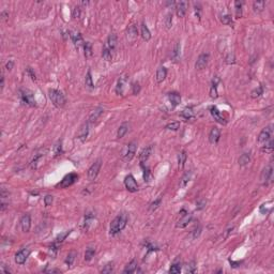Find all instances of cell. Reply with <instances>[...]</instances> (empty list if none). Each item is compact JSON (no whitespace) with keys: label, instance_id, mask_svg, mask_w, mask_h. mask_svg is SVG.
I'll return each instance as SVG.
<instances>
[{"label":"cell","instance_id":"6da1fadb","mask_svg":"<svg viewBox=\"0 0 274 274\" xmlns=\"http://www.w3.org/2000/svg\"><path fill=\"white\" fill-rule=\"evenodd\" d=\"M127 220H129V216L126 213H121L118 216H116L110 224V229H109L110 234L114 236V234H117L121 230H123L127 224Z\"/></svg>","mask_w":274,"mask_h":274},{"label":"cell","instance_id":"7a4b0ae2","mask_svg":"<svg viewBox=\"0 0 274 274\" xmlns=\"http://www.w3.org/2000/svg\"><path fill=\"white\" fill-rule=\"evenodd\" d=\"M48 95H49V99H51V102H53V104L56 106V107L61 108L66 105L67 99L61 91H59L57 89H51L48 91Z\"/></svg>","mask_w":274,"mask_h":274},{"label":"cell","instance_id":"3957f363","mask_svg":"<svg viewBox=\"0 0 274 274\" xmlns=\"http://www.w3.org/2000/svg\"><path fill=\"white\" fill-rule=\"evenodd\" d=\"M20 100L24 104L28 106H33L36 105V102H35V94L33 92L29 89H22L20 90Z\"/></svg>","mask_w":274,"mask_h":274},{"label":"cell","instance_id":"277c9868","mask_svg":"<svg viewBox=\"0 0 274 274\" xmlns=\"http://www.w3.org/2000/svg\"><path fill=\"white\" fill-rule=\"evenodd\" d=\"M272 127H273L272 125H269V126L265 127V129L259 133V135H258V142L261 146H263L266 142L271 139V135H272V132H273Z\"/></svg>","mask_w":274,"mask_h":274},{"label":"cell","instance_id":"5b68a950","mask_svg":"<svg viewBox=\"0 0 274 274\" xmlns=\"http://www.w3.org/2000/svg\"><path fill=\"white\" fill-rule=\"evenodd\" d=\"M101 166H102V161L101 160L95 161L94 163L90 166V168L88 169V179H89L90 181L95 180V178L98 177L99 173H100Z\"/></svg>","mask_w":274,"mask_h":274},{"label":"cell","instance_id":"8992f818","mask_svg":"<svg viewBox=\"0 0 274 274\" xmlns=\"http://www.w3.org/2000/svg\"><path fill=\"white\" fill-rule=\"evenodd\" d=\"M124 185H125V187H126L127 191L131 192V193H135V192L138 191V184L132 175H129V176L125 177Z\"/></svg>","mask_w":274,"mask_h":274},{"label":"cell","instance_id":"52a82bcc","mask_svg":"<svg viewBox=\"0 0 274 274\" xmlns=\"http://www.w3.org/2000/svg\"><path fill=\"white\" fill-rule=\"evenodd\" d=\"M116 46H117V35L115 33H111V35H109L105 44H104L103 49L113 54V51L116 49Z\"/></svg>","mask_w":274,"mask_h":274},{"label":"cell","instance_id":"ba28073f","mask_svg":"<svg viewBox=\"0 0 274 274\" xmlns=\"http://www.w3.org/2000/svg\"><path fill=\"white\" fill-rule=\"evenodd\" d=\"M136 149H137V143L135 142H130L129 145H127L126 150H125V152H124V154H123L124 160L126 161V162L131 161L132 158H134L135 153H136Z\"/></svg>","mask_w":274,"mask_h":274},{"label":"cell","instance_id":"9c48e42d","mask_svg":"<svg viewBox=\"0 0 274 274\" xmlns=\"http://www.w3.org/2000/svg\"><path fill=\"white\" fill-rule=\"evenodd\" d=\"M272 174H273V168L271 165H268L266 166L265 168L262 169L261 171V175H260V182H261V184H267L269 182V180L271 179V177H272Z\"/></svg>","mask_w":274,"mask_h":274},{"label":"cell","instance_id":"30bf717a","mask_svg":"<svg viewBox=\"0 0 274 274\" xmlns=\"http://www.w3.org/2000/svg\"><path fill=\"white\" fill-rule=\"evenodd\" d=\"M29 255H30V250L28 249L20 250L19 252H17L16 255H15V262H16L17 265H24L26 260H27V258L29 257Z\"/></svg>","mask_w":274,"mask_h":274},{"label":"cell","instance_id":"8fae6325","mask_svg":"<svg viewBox=\"0 0 274 274\" xmlns=\"http://www.w3.org/2000/svg\"><path fill=\"white\" fill-rule=\"evenodd\" d=\"M77 179H78V176L76 174H69V175H67L66 177H64L63 179H62V181H61V183H60V186L61 187H69V186H71L72 184H74L75 182L77 181Z\"/></svg>","mask_w":274,"mask_h":274},{"label":"cell","instance_id":"7c38bea8","mask_svg":"<svg viewBox=\"0 0 274 274\" xmlns=\"http://www.w3.org/2000/svg\"><path fill=\"white\" fill-rule=\"evenodd\" d=\"M208 62H209V54L203 53L198 57L196 63H195V67H196L197 70H202L208 66Z\"/></svg>","mask_w":274,"mask_h":274},{"label":"cell","instance_id":"4fadbf2b","mask_svg":"<svg viewBox=\"0 0 274 274\" xmlns=\"http://www.w3.org/2000/svg\"><path fill=\"white\" fill-rule=\"evenodd\" d=\"M210 113H211V115H212L213 118H214V120H216L218 123H221V124H226L227 123L226 119L223 117V115L221 114V111L218 110L216 107H214V106L210 107Z\"/></svg>","mask_w":274,"mask_h":274},{"label":"cell","instance_id":"5bb4252c","mask_svg":"<svg viewBox=\"0 0 274 274\" xmlns=\"http://www.w3.org/2000/svg\"><path fill=\"white\" fill-rule=\"evenodd\" d=\"M152 151H153V145H150V146H148V147H146L145 149H142V151L139 154L140 163L143 164L145 162H147L148 158H150V155L152 154Z\"/></svg>","mask_w":274,"mask_h":274},{"label":"cell","instance_id":"9a60e30c","mask_svg":"<svg viewBox=\"0 0 274 274\" xmlns=\"http://www.w3.org/2000/svg\"><path fill=\"white\" fill-rule=\"evenodd\" d=\"M20 227L24 233H28L31 227V218L29 214H24L20 218Z\"/></svg>","mask_w":274,"mask_h":274},{"label":"cell","instance_id":"2e32d148","mask_svg":"<svg viewBox=\"0 0 274 274\" xmlns=\"http://www.w3.org/2000/svg\"><path fill=\"white\" fill-rule=\"evenodd\" d=\"M88 134H89V122H86L80 126L79 131L77 133V137L82 142H85L86 138L88 137Z\"/></svg>","mask_w":274,"mask_h":274},{"label":"cell","instance_id":"e0dca14e","mask_svg":"<svg viewBox=\"0 0 274 274\" xmlns=\"http://www.w3.org/2000/svg\"><path fill=\"white\" fill-rule=\"evenodd\" d=\"M220 137H221L220 130H218V127H212L210 133H209V142L212 143V145H215V143L220 140Z\"/></svg>","mask_w":274,"mask_h":274},{"label":"cell","instance_id":"ac0fdd59","mask_svg":"<svg viewBox=\"0 0 274 274\" xmlns=\"http://www.w3.org/2000/svg\"><path fill=\"white\" fill-rule=\"evenodd\" d=\"M167 98H168V101H169V103H170V105L173 108H175L176 106H178L180 104V102H181V96H180L179 93H176V92L169 93Z\"/></svg>","mask_w":274,"mask_h":274},{"label":"cell","instance_id":"d6986e66","mask_svg":"<svg viewBox=\"0 0 274 274\" xmlns=\"http://www.w3.org/2000/svg\"><path fill=\"white\" fill-rule=\"evenodd\" d=\"M192 221V214L186 213V214H182V218H180L179 222L177 223V227L178 228H184L189 225V223Z\"/></svg>","mask_w":274,"mask_h":274},{"label":"cell","instance_id":"ffe728a7","mask_svg":"<svg viewBox=\"0 0 274 274\" xmlns=\"http://www.w3.org/2000/svg\"><path fill=\"white\" fill-rule=\"evenodd\" d=\"M186 9H187V2L180 1L179 3H177V7H176L177 15H178L179 17H183L185 13H186Z\"/></svg>","mask_w":274,"mask_h":274},{"label":"cell","instance_id":"44dd1931","mask_svg":"<svg viewBox=\"0 0 274 274\" xmlns=\"http://www.w3.org/2000/svg\"><path fill=\"white\" fill-rule=\"evenodd\" d=\"M166 76H167V70H166V67H158V71H156V76H155L156 83H163L164 79L166 78Z\"/></svg>","mask_w":274,"mask_h":274},{"label":"cell","instance_id":"7402d4cb","mask_svg":"<svg viewBox=\"0 0 274 274\" xmlns=\"http://www.w3.org/2000/svg\"><path fill=\"white\" fill-rule=\"evenodd\" d=\"M103 108L102 107H98V108H95L94 110L92 111V113H91V115H90V117H89V123H94V122L96 121V120H98L99 118H100L101 117V115L103 114Z\"/></svg>","mask_w":274,"mask_h":274},{"label":"cell","instance_id":"603a6c76","mask_svg":"<svg viewBox=\"0 0 274 274\" xmlns=\"http://www.w3.org/2000/svg\"><path fill=\"white\" fill-rule=\"evenodd\" d=\"M71 39H72L73 43H74V45L76 46V47H80V46L85 44V42H83V40L82 35H80V33H78V32L71 35Z\"/></svg>","mask_w":274,"mask_h":274},{"label":"cell","instance_id":"cb8c5ba5","mask_svg":"<svg viewBox=\"0 0 274 274\" xmlns=\"http://www.w3.org/2000/svg\"><path fill=\"white\" fill-rule=\"evenodd\" d=\"M140 33H142V36L145 41H149L151 39V32L145 23H142V26H140Z\"/></svg>","mask_w":274,"mask_h":274},{"label":"cell","instance_id":"d4e9b609","mask_svg":"<svg viewBox=\"0 0 274 274\" xmlns=\"http://www.w3.org/2000/svg\"><path fill=\"white\" fill-rule=\"evenodd\" d=\"M137 36H138L137 28L133 25V26H131V27L129 28V29H127V39H129L131 42H134L137 39Z\"/></svg>","mask_w":274,"mask_h":274},{"label":"cell","instance_id":"484cf974","mask_svg":"<svg viewBox=\"0 0 274 274\" xmlns=\"http://www.w3.org/2000/svg\"><path fill=\"white\" fill-rule=\"evenodd\" d=\"M218 78L215 77L212 82V85H211V89H210V96L212 99H216L218 95Z\"/></svg>","mask_w":274,"mask_h":274},{"label":"cell","instance_id":"4316f807","mask_svg":"<svg viewBox=\"0 0 274 274\" xmlns=\"http://www.w3.org/2000/svg\"><path fill=\"white\" fill-rule=\"evenodd\" d=\"M180 116L182 118H184L185 120H191V119H194L195 118V115H194V111H193L192 107H186L180 114Z\"/></svg>","mask_w":274,"mask_h":274},{"label":"cell","instance_id":"83f0119b","mask_svg":"<svg viewBox=\"0 0 274 274\" xmlns=\"http://www.w3.org/2000/svg\"><path fill=\"white\" fill-rule=\"evenodd\" d=\"M127 131H129V123H127V122H124V123H122L119 126L118 132H117V137L122 138L127 133Z\"/></svg>","mask_w":274,"mask_h":274},{"label":"cell","instance_id":"f1b7e54d","mask_svg":"<svg viewBox=\"0 0 274 274\" xmlns=\"http://www.w3.org/2000/svg\"><path fill=\"white\" fill-rule=\"evenodd\" d=\"M136 268H137V261L136 260H132L131 262L129 263V265L125 267V269L123 270V273L125 274H130V273H133L136 271Z\"/></svg>","mask_w":274,"mask_h":274},{"label":"cell","instance_id":"f546056e","mask_svg":"<svg viewBox=\"0 0 274 274\" xmlns=\"http://www.w3.org/2000/svg\"><path fill=\"white\" fill-rule=\"evenodd\" d=\"M180 49H181L180 43H179V42H177L176 45H175V47H174L173 54H171V58H173V60L175 62L179 61V59H180Z\"/></svg>","mask_w":274,"mask_h":274},{"label":"cell","instance_id":"4dcf8cb0","mask_svg":"<svg viewBox=\"0 0 274 274\" xmlns=\"http://www.w3.org/2000/svg\"><path fill=\"white\" fill-rule=\"evenodd\" d=\"M266 6V1H254L253 3V10L256 13H260L263 11Z\"/></svg>","mask_w":274,"mask_h":274},{"label":"cell","instance_id":"1f68e13d","mask_svg":"<svg viewBox=\"0 0 274 274\" xmlns=\"http://www.w3.org/2000/svg\"><path fill=\"white\" fill-rule=\"evenodd\" d=\"M126 83V79L124 77H121L120 79L118 80V83H117V87H116V92L118 94H123V88H124V85Z\"/></svg>","mask_w":274,"mask_h":274},{"label":"cell","instance_id":"d6a6232c","mask_svg":"<svg viewBox=\"0 0 274 274\" xmlns=\"http://www.w3.org/2000/svg\"><path fill=\"white\" fill-rule=\"evenodd\" d=\"M191 178H192V173H191V171H186V173L183 175V177L181 178V181H180V186H181V187L186 186V184L190 182Z\"/></svg>","mask_w":274,"mask_h":274},{"label":"cell","instance_id":"836d02e7","mask_svg":"<svg viewBox=\"0 0 274 274\" xmlns=\"http://www.w3.org/2000/svg\"><path fill=\"white\" fill-rule=\"evenodd\" d=\"M186 158H187V154L185 151H181L178 155V164H179V168H183L184 166V163L186 162Z\"/></svg>","mask_w":274,"mask_h":274},{"label":"cell","instance_id":"e575fe53","mask_svg":"<svg viewBox=\"0 0 274 274\" xmlns=\"http://www.w3.org/2000/svg\"><path fill=\"white\" fill-rule=\"evenodd\" d=\"M95 215L93 214V213H87L85 216V223H83V225H85V229L87 230L88 228H89L90 224L92 223L93 220H94Z\"/></svg>","mask_w":274,"mask_h":274},{"label":"cell","instance_id":"d590c367","mask_svg":"<svg viewBox=\"0 0 274 274\" xmlns=\"http://www.w3.org/2000/svg\"><path fill=\"white\" fill-rule=\"evenodd\" d=\"M250 153H243V154L240 156V158H239V164L241 166H246L247 164L250 163Z\"/></svg>","mask_w":274,"mask_h":274},{"label":"cell","instance_id":"8d00e7d4","mask_svg":"<svg viewBox=\"0 0 274 274\" xmlns=\"http://www.w3.org/2000/svg\"><path fill=\"white\" fill-rule=\"evenodd\" d=\"M95 255V250L93 247H88L85 252V260L86 261H90Z\"/></svg>","mask_w":274,"mask_h":274},{"label":"cell","instance_id":"74e56055","mask_svg":"<svg viewBox=\"0 0 274 274\" xmlns=\"http://www.w3.org/2000/svg\"><path fill=\"white\" fill-rule=\"evenodd\" d=\"M242 6H243V2H242V1H236V2H234L237 18H240L242 16Z\"/></svg>","mask_w":274,"mask_h":274},{"label":"cell","instance_id":"f35d334b","mask_svg":"<svg viewBox=\"0 0 274 274\" xmlns=\"http://www.w3.org/2000/svg\"><path fill=\"white\" fill-rule=\"evenodd\" d=\"M263 93V88L262 86H258V87L256 88V89H254L250 92V96H252L253 99H256V98H259L260 95H261Z\"/></svg>","mask_w":274,"mask_h":274},{"label":"cell","instance_id":"ab89813d","mask_svg":"<svg viewBox=\"0 0 274 274\" xmlns=\"http://www.w3.org/2000/svg\"><path fill=\"white\" fill-rule=\"evenodd\" d=\"M273 145H274V142L272 139H270L269 140V142H267L265 143V145L262 146V150L263 151H266V152L267 153H271L273 151Z\"/></svg>","mask_w":274,"mask_h":274},{"label":"cell","instance_id":"60d3db41","mask_svg":"<svg viewBox=\"0 0 274 274\" xmlns=\"http://www.w3.org/2000/svg\"><path fill=\"white\" fill-rule=\"evenodd\" d=\"M62 152H63V151H62V142H58L54 146V155L59 156L62 154Z\"/></svg>","mask_w":274,"mask_h":274},{"label":"cell","instance_id":"b9f144b4","mask_svg":"<svg viewBox=\"0 0 274 274\" xmlns=\"http://www.w3.org/2000/svg\"><path fill=\"white\" fill-rule=\"evenodd\" d=\"M83 48H85V56L87 57V58L92 55V45H91L90 42H85Z\"/></svg>","mask_w":274,"mask_h":274},{"label":"cell","instance_id":"7bdbcfd3","mask_svg":"<svg viewBox=\"0 0 274 274\" xmlns=\"http://www.w3.org/2000/svg\"><path fill=\"white\" fill-rule=\"evenodd\" d=\"M143 179H145L146 182H150L151 180L153 179V176H152V174H151L150 169L146 168V167H143Z\"/></svg>","mask_w":274,"mask_h":274},{"label":"cell","instance_id":"ee69618b","mask_svg":"<svg viewBox=\"0 0 274 274\" xmlns=\"http://www.w3.org/2000/svg\"><path fill=\"white\" fill-rule=\"evenodd\" d=\"M42 155L41 153H38V154H35V156H33V158H32V161H31V168L32 169H36V167H38V162H39V160H40V158H42Z\"/></svg>","mask_w":274,"mask_h":274},{"label":"cell","instance_id":"f6af8a7d","mask_svg":"<svg viewBox=\"0 0 274 274\" xmlns=\"http://www.w3.org/2000/svg\"><path fill=\"white\" fill-rule=\"evenodd\" d=\"M70 233H71V230H67V231H64L63 234H59V236H58V237H57V238H56V241H55V244L61 243V242L63 241V240L66 239L67 236H69V234H70Z\"/></svg>","mask_w":274,"mask_h":274},{"label":"cell","instance_id":"bcb514c9","mask_svg":"<svg viewBox=\"0 0 274 274\" xmlns=\"http://www.w3.org/2000/svg\"><path fill=\"white\" fill-rule=\"evenodd\" d=\"M180 272H181V267L178 263H174L170 267V269H169V273L171 274H179Z\"/></svg>","mask_w":274,"mask_h":274},{"label":"cell","instance_id":"7dc6e473","mask_svg":"<svg viewBox=\"0 0 274 274\" xmlns=\"http://www.w3.org/2000/svg\"><path fill=\"white\" fill-rule=\"evenodd\" d=\"M180 127V123L179 122H171V123H168L165 126L166 130H170V131H177Z\"/></svg>","mask_w":274,"mask_h":274},{"label":"cell","instance_id":"c3c4849f","mask_svg":"<svg viewBox=\"0 0 274 274\" xmlns=\"http://www.w3.org/2000/svg\"><path fill=\"white\" fill-rule=\"evenodd\" d=\"M75 256H76V253H75V252H71L69 255H67V257L66 259V263L67 266H72L73 265V261L75 260Z\"/></svg>","mask_w":274,"mask_h":274},{"label":"cell","instance_id":"681fc988","mask_svg":"<svg viewBox=\"0 0 274 274\" xmlns=\"http://www.w3.org/2000/svg\"><path fill=\"white\" fill-rule=\"evenodd\" d=\"M86 86H88L89 88H93V82H92V76H91V72L88 71L87 75H86Z\"/></svg>","mask_w":274,"mask_h":274},{"label":"cell","instance_id":"f907efd6","mask_svg":"<svg viewBox=\"0 0 274 274\" xmlns=\"http://www.w3.org/2000/svg\"><path fill=\"white\" fill-rule=\"evenodd\" d=\"M165 26L167 29H169L173 26V14H170V13H168L165 17Z\"/></svg>","mask_w":274,"mask_h":274},{"label":"cell","instance_id":"816d5d0a","mask_svg":"<svg viewBox=\"0 0 274 274\" xmlns=\"http://www.w3.org/2000/svg\"><path fill=\"white\" fill-rule=\"evenodd\" d=\"M161 202H162V197H158V199H155L154 201H153V202L150 205V211H154V210H156V209L158 208V206L161 205Z\"/></svg>","mask_w":274,"mask_h":274},{"label":"cell","instance_id":"f5cc1de1","mask_svg":"<svg viewBox=\"0 0 274 274\" xmlns=\"http://www.w3.org/2000/svg\"><path fill=\"white\" fill-rule=\"evenodd\" d=\"M221 22L223 23L224 25H230L231 23H233V19H231L230 15L226 14V15H223V16L221 17Z\"/></svg>","mask_w":274,"mask_h":274},{"label":"cell","instance_id":"db71d44e","mask_svg":"<svg viewBox=\"0 0 274 274\" xmlns=\"http://www.w3.org/2000/svg\"><path fill=\"white\" fill-rule=\"evenodd\" d=\"M225 60H226V63H228V64H234V62H236V58H234V55L233 53H229L228 55H227Z\"/></svg>","mask_w":274,"mask_h":274},{"label":"cell","instance_id":"11a10c76","mask_svg":"<svg viewBox=\"0 0 274 274\" xmlns=\"http://www.w3.org/2000/svg\"><path fill=\"white\" fill-rule=\"evenodd\" d=\"M195 271H196V266H195V262L192 261V262L187 263V265H186V272L194 273Z\"/></svg>","mask_w":274,"mask_h":274},{"label":"cell","instance_id":"9f6ffc18","mask_svg":"<svg viewBox=\"0 0 274 274\" xmlns=\"http://www.w3.org/2000/svg\"><path fill=\"white\" fill-rule=\"evenodd\" d=\"M72 16H73V18H75V19H76V18H79V16H80V8L78 6L75 7L74 9H73Z\"/></svg>","mask_w":274,"mask_h":274},{"label":"cell","instance_id":"6f0895ef","mask_svg":"<svg viewBox=\"0 0 274 274\" xmlns=\"http://www.w3.org/2000/svg\"><path fill=\"white\" fill-rule=\"evenodd\" d=\"M114 271V266L113 263H108L105 266V268L102 270V273H111Z\"/></svg>","mask_w":274,"mask_h":274},{"label":"cell","instance_id":"680465c9","mask_svg":"<svg viewBox=\"0 0 274 274\" xmlns=\"http://www.w3.org/2000/svg\"><path fill=\"white\" fill-rule=\"evenodd\" d=\"M206 203H207V201H206L205 199L199 200V201H197V203H196V209L197 210H201V209L206 207Z\"/></svg>","mask_w":274,"mask_h":274},{"label":"cell","instance_id":"91938a15","mask_svg":"<svg viewBox=\"0 0 274 274\" xmlns=\"http://www.w3.org/2000/svg\"><path fill=\"white\" fill-rule=\"evenodd\" d=\"M53 200H54V198H53V196H51V195H47V196L44 198V202H45V206H46V207H48V206H51V203H53Z\"/></svg>","mask_w":274,"mask_h":274},{"label":"cell","instance_id":"94428289","mask_svg":"<svg viewBox=\"0 0 274 274\" xmlns=\"http://www.w3.org/2000/svg\"><path fill=\"white\" fill-rule=\"evenodd\" d=\"M26 71H27V74H28V75H29V76H30V78H31V79H32V80H35V79H36V77H35V72H33V70H32V69H31V67H27V69H26Z\"/></svg>","mask_w":274,"mask_h":274},{"label":"cell","instance_id":"6125c7cd","mask_svg":"<svg viewBox=\"0 0 274 274\" xmlns=\"http://www.w3.org/2000/svg\"><path fill=\"white\" fill-rule=\"evenodd\" d=\"M200 233H201V227L198 226L197 228L194 230V233H193V239L198 238V237H199V234H200Z\"/></svg>","mask_w":274,"mask_h":274},{"label":"cell","instance_id":"be15d7a7","mask_svg":"<svg viewBox=\"0 0 274 274\" xmlns=\"http://www.w3.org/2000/svg\"><path fill=\"white\" fill-rule=\"evenodd\" d=\"M132 88H133V93H134V94H138V93H139L140 86L138 85V83H133Z\"/></svg>","mask_w":274,"mask_h":274},{"label":"cell","instance_id":"e7e4bbea","mask_svg":"<svg viewBox=\"0 0 274 274\" xmlns=\"http://www.w3.org/2000/svg\"><path fill=\"white\" fill-rule=\"evenodd\" d=\"M13 66H14V62H13V60H9V61L7 62V64H6V69L8 70V71H11V70L13 69Z\"/></svg>","mask_w":274,"mask_h":274},{"label":"cell","instance_id":"03108f58","mask_svg":"<svg viewBox=\"0 0 274 274\" xmlns=\"http://www.w3.org/2000/svg\"><path fill=\"white\" fill-rule=\"evenodd\" d=\"M0 87H1V90L3 89V87H4V76H3V75L1 76V83H0Z\"/></svg>","mask_w":274,"mask_h":274}]
</instances>
